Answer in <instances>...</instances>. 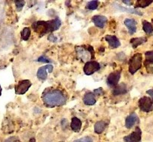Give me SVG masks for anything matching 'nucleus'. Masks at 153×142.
Masks as SVG:
<instances>
[{
    "label": "nucleus",
    "instance_id": "5",
    "mask_svg": "<svg viewBox=\"0 0 153 142\" xmlns=\"http://www.w3.org/2000/svg\"><path fill=\"white\" fill-rule=\"evenodd\" d=\"M31 86V83L28 80H20L15 86V93L16 95H24Z\"/></svg>",
    "mask_w": 153,
    "mask_h": 142
},
{
    "label": "nucleus",
    "instance_id": "32",
    "mask_svg": "<svg viewBox=\"0 0 153 142\" xmlns=\"http://www.w3.org/2000/svg\"><path fill=\"white\" fill-rule=\"evenodd\" d=\"M123 2L125 3V4H128V5H131V4H132V1H127V0H126V1H123Z\"/></svg>",
    "mask_w": 153,
    "mask_h": 142
},
{
    "label": "nucleus",
    "instance_id": "22",
    "mask_svg": "<svg viewBox=\"0 0 153 142\" xmlns=\"http://www.w3.org/2000/svg\"><path fill=\"white\" fill-rule=\"evenodd\" d=\"M153 1H149V0H137L136 2L135 7H146L152 4Z\"/></svg>",
    "mask_w": 153,
    "mask_h": 142
},
{
    "label": "nucleus",
    "instance_id": "6",
    "mask_svg": "<svg viewBox=\"0 0 153 142\" xmlns=\"http://www.w3.org/2000/svg\"><path fill=\"white\" fill-rule=\"evenodd\" d=\"M100 69V65L99 63L96 61H89L85 63L84 66V72L87 75H91L96 71H99Z\"/></svg>",
    "mask_w": 153,
    "mask_h": 142
},
{
    "label": "nucleus",
    "instance_id": "30",
    "mask_svg": "<svg viewBox=\"0 0 153 142\" xmlns=\"http://www.w3.org/2000/svg\"><path fill=\"white\" fill-rule=\"evenodd\" d=\"M146 93L149 94V95H150V97L152 98V101L153 103V89H149V90L146 91Z\"/></svg>",
    "mask_w": 153,
    "mask_h": 142
},
{
    "label": "nucleus",
    "instance_id": "7",
    "mask_svg": "<svg viewBox=\"0 0 153 142\" xmlns=\"http://www.w3.org/2000/svg\"><path fill=\"white\" fill-rule=\"evenodd\" d=\"M121 76V71H116L114 72L111 73L108 75L107 78V83L109 86H117L118 83H119L120 80Z\"/></svg>",
    "mask_w": 153,
    "mask_h": 142
},
{
    "label": "nucleus",
    "instance_id": "27",
    "mask_svg": "<svg viewBox=\"0 0 153 142\" xmlns=\"http://www.w3.org/2000/svg\"><path fill=\"white\" fill-rule=\"evenodd\" d=\"M94 92L95 95H102L104 94V91H103V89H102V88H99V89H95Z\"/></svg>",
    "mask_w": 153,
    "mask_h": 142
},
{
    "label": "nucleus",
    "instance_id": "29",
    "mask_svg": "<svg viewBox=\"0 0 153 142\" xmlns=\"http://www.w3.org/2000/svg\"><path fill=\"white\" fill-rule=\"evenodd\" d=\"M48 39H49V41H51V42H56L57 40H58V39H57V37H55L54 35H49V38Z\"/></svg>",
    "mask_w": 153,
    "mask_h": 142
},
{
    "label": "nucleus",
    "instance_id": "13",
    "mask_svg": "<svg viewBox=\"0 0 153 142\" xmlns=\"http://www.w3.org/2000/svg\"><path fill=\"white\" fill-rule=\"evenodd\" d=\"M137 122H138V117L135 113H131L126 119V127L131 129Z\"/></svg>",
    "mask_w": 153,
    "mask_h": 142
},
{
    "label": "nucleus",
    "instance_id": "24",
    "mask_svg": "<svg viewBox=\"0 0 153 142\" xmlns=\"http://www.w3.org/2000/svg\"><path fill=\"white\" fill-rule=\"evenodd\" d=\"M99 1H91L87 4L86 7L89 10H96L98 7Z\"/></svg>",
    "mask_w": 153,
    "mask_h": 142
},
{
    "label": "nucleus",
    "instance_id": "4",
    "mask_svg": "<svg viewBox=\"0 0 153 142\" xmlns=\"http://www.w3.org/2000/svg\"><path fill=\"white\" fill-rule=\"evenodd\" d=\"M139 108L141 111L149 113L153 110V103L151 98L148 97H143L138 101Z\"/></svg>",
    "mask_w": 153,
    "mask_h": 142
},
{
    "label": "nucleus",
    "instance_id": "3",
    "mask_svg": "<svg viewBox=\"0 0 153 142\" xmlns=\"http://www.w3.org/2000/svg\"><path fill=\"white\" fill-rule=\"evenodd\" d=\"M142 55L137 53L130 59L128 63V71L131 74H134L141 68L142 66Z\"/></svg>",
    "mask_w": 153,
    "mask_h": 142
},
{
    "label": "nucleus",
    "instance_id": "25",
    "mask_svg": "<svg viewBox=\"0 0 153 142\" xmlns=\"http://www.w3.org/2000/svg\"><path fill=\"white\" fill-rule=\"evenodd\" d=\"M14 3L16 4V10L18 11H20L22 7H24V5H25V1H15Z\"/></svg>",
    "mask_w": 153,
    "mask_h": 142
},
{
    "label": "nucleus",
    "instance_id": "10",
    "mask_svg": "<svg viewBox=\"0 0 153 142\" xmlns=\"http://www.w3.org/2000/svg\"><path fill=\"white\" fill-rule=\"evenodd\" d=\"M124 24L127 27L128 31V34L132 35L137 31V22L134 19H126L124 21Z\"/></svg>",
    "mask_w": 153,
    "mask_h": 142
},
{
    "label": "nucleus",
    "instance_id": "34",
    "mask_svg": "<svg viewBox=\"0 0 153 142\" xmlns=\"http://www.w3.org/2000/svg\"><path fill=\"white\" fill-rule=\"evenodd\" d=\"M152 22H153V19H152Z\"/></svg>",
    "mask_w": 153,
    "mask_h": 142
},
{
    "label": "nucleus",
    "instance_id": "8",
    "mask_svg": "<svg viewBox=\"0 0 153 142\" xmlns=\"http://www.w3.org/2000/svg\"><path fill=\"white\" fill-rule=\"evenodd\" d=\"M141 130L139 127H137L135 130L130 135L124 137L125 142H140L141 141Z\"/></svg>",
    "mask_w": 153,
    "mask_h": 142
},
{
    "label": "nucleus",
    "instance_id": "1",
    "mask_svg": "<svg viewBox=\"0 0 153 142\" xmlns=\"http://www.w3.org/2000/svg\"><path fill=\"white\" fill-rule=\"evenodd\" d=\"M42 99L44 105L49 108L64 105L67 101L64 93L60 90L47 91L43 94Z\"/></svg>",
    "mask_w": 153,
    "mask_h": 142
},
{
    "label": "nucleus",
    "instance_id": "14",
    "mask_svg": "<svg viewBox=\"0 0 153 142\" xmlns=\"http://www.w3.org/2000/svg\"><path fill=\"white\" fill-rule=\"evenodd\" d=\"M83 102L85 105L88 106H92L94 105L97 102L96 101V98L94 97V95L91 92H88L85 95L83 98Z\"/></svg>",
    "mask_w": 153,
    "mask_h": 142
},
{
    "label": "nucleus",
    "instance_id": "9",
    "mask_svg": "<svg viewBox=\"0 0 153 142\" xmlns=\"http://www.w3.org/2000/svg\"><path fill=\"white\" fill-rule=\"evenodd\" d=\"M47 71H49V73H52L53 71V65H46L40 67L37 73V77H38V79L41 80H46L47 78Z\"/></svg>",
    "mask_w": 153,
    "mask_h": 142
},
{
    "label": "nucleus",
    "instance_id": "20",
    "mask_svg": "<svg viewBox=\"0 0 153 142\" xmlns=\"http://www.w3.org/2000/svg\"><path fill=\"white\" fill-rule=\"evenodd\" d=\"M143 29L145 31V33L147 34H151L153 33V26L152 24L146 21L143 22Z\"/></svg>",
    "mask_w": 153,
    "mask_h": 142
},
{
    "label": "nucleus",
    "instance_id": "19",
    "mask_svg": "<svg viewBox=\"0 0 153 142\" xmlns=\"http://www.w3.org/2000/svg\"><path fill=\"white\" fill-rule=\"evenodd\" d=\"M116 7H117V10H121V11L128 12V13H134V14L139 15V16H142V15H143V13H142L141 12L139 11V10H136V9L126 8V7H121V6H119V5H117Z\"/></svg>",
    "mask_w": 153,
    "mask_h": 142
},
{
    "label": "nucleus",
    "instance_id": "12",
    "mask_svg": "<svg viewBox=\"0 0 153 142\" xmlns=\"http://www.w3.org/2000/svg\"><path fill=\"white\" fill-rule=\"evenodd\" d=\"M93 22L95 24V25L97 27L100 28H103L105 25L106 22H107L108 19L107 17L104 16H100V15H97V16H94L92 19Z\"/></svg>",
    "mask_w": 153,
    "mask_h": 142
},
{
    "label": "nucleus",
    "instance_id": "28",
    "mask_svg": "<svg viewBox=\"0 0 153 142\" xmlns=\"http://www.w3.org/2000/svg\"><path fill=\"white\" fill-rule=\"evenodd\" d=\"M37 61H38V62H40V63H49V60H48L47 58L45 57L44 56L40 57L38 58V60H37Z\"/></svg>",
    "mask_w": 153,
    "mask_h": 142
},
{
    "label": "nucleus",
    "instance_id": "15",
    "mask_svg": "<svg viewBox=\"0 0 153 142\" xmlns=\"http://www.w3.org/2000/svg\"><path fill=\"white\" fill-rule=\"evenodd\" d=\"M127 92V86L124 83H120L118 86H117L113 90V95L115 96L120 95H124Z\"/></svg>",
    "mask_w": 153,
    "mask_h": 142
},
{
    "label": "nucleus",
    "instance_id": "26",
    "mask_svg": "<svg viewBox=\"0 0 153 142\" xmlns=\"http://www.w3.org/2000/svg\"><path fill=\"white\" fill-rule=\"evenodd\" d=\"M73 142H94L93 141V139L89 136H86V137H83L82 138H79V139L76 140Z\"/></svg>",
    "mask_w": 153,
    "mask_h": 142
},
{
    "label": "nucleus",
    "instance_id": "33",
    "mask_svg": "<svg viewBox=\"0 0 153 142\" xmlns=\"http://www.w3.org/2000/svg\"><path fill=\"white\" fill-rule=\"evenodd\" d=\"M1 91H2V89H1V85H0V96H1Z\"/></svg>",
    "mask_w": 153,
    "mask_h": 142
},
{
    "label": "nucleus",
    "instance_id": "11",
    "mask_svg": "<svg viewBox=\"0 0 153 142\" xmlns=\"http://www.w3.org/2000/svg\"><path fill=\"white\" fill-rule=\"evenodd\" d=\"M105 40L108 43L109 46H110L111 49H117V48H118L119 46H120L121 45L119 39L117 37H115V36L106 35Z\"/></svg>",
    "mask_w": 153,
    "mask_h": 142
},
{
    "label": "nucleus",
    "instance_id": "2",
    "mask_svg": "<svg viewBox=\"0 0 153 142\" xmlns=\"http://www.w3.org/2000/svg\"><path fill=\"white\" fill-rule=\"evenodd\" d=\"M61 22L59 18L50 21H37L32 24V28L36 33L43 36L49 32H52L61 27Z\"/></svg>",
    "mask_w": 153,
    "mask_h": 142
},
{
    "label": "nucleus",
    "instance_id": "18",
    "mask_svg": "<svg viewBox=\"0 0 153 142\" xmlns=\"http://www.w3.org/2000/svg\"><path fill=\"white\" fill-rule=\"evenodd\" d=\"M146 40H147V39L146 37H138V38L131 39L130 40V43H131L134 49H136V48L138 47L139 46L142 45L143 43H146Z\"/></svg>",
    "mask_w": 153,
    "mask_h": 142
},
{
    "label": "nucleus",
    "instance_id": "21",
    "mask_svg": "<svg viewBox=\"0 0 153 142\" xmlns=\"http://www.w3.org/2000/svg\"><path fill=\"white\" fill-rule=\"evenodd\" d=\"M30 35H31V30L29 28H24L23 30L21 31V38L25 41L29 39Z\"/></svg>",
    "mask_w": 153,
    "mask_h": 142
},
{
    "label": "nucleus",
    "instance_id": "23",
    "mask_svg": "<svg viewBox=\"0 0 153 142\" xmlns=\"http://www.w3.org/2000/svg\"><path fill=\"white\" fill-rule=\"evenodd\" d=\"M145 57H146V63L149 64H153V51L146 52L145 53Z\"/></svg>",
    "mask_w": 153,
    "mask_h": 142
},
{
    "label": "nucleus",
    "instance_id": "17",
    "mask_svg": "<svg viewBox=\"0 0 153 142\" xmlns=\"http://www.w3.org/2000/svg\"><path fill=\"white\" fill-rule=\"evenodd\" d=\"M107 125V123H105V122L103 121H97V123L95 124V126H94V131H95L96 133L101 134L102 132L105 129Z\"/></svg>",
    "mask_w": 153,
    "mask_h": 142
},
{
    "label": "nucleus",
    "instance_id": "31",
    "mask_svg": "<svg viewBox=\"0 0 153 142\" xmlns=\"http://www.w3.org/2000/svg\"><path fill=\"white\" fill-rule=\"evenodd\" d=\"M4 142H16V139L15 138H10L6 140Z\"/></svg>",
    "mask_w": 153,
    "mask_h": 142
},
{
    "label": "nucleus",
    "instance_id": "16",
    "mask_svg": "<svg viewBox=\"0 0 153 142\" xmlns=\"http://www.w3.org/2000/svg\"><path fill=\"white\" fill-rule=\"evenodd\" d=\"M82 121H80V119H79L76 117H73L72 118L71 121V126L72 129H73L74 132H79L81 130V128H82Z\"/></svg>",
    "mask_w": 153,
    "mask_h": 142
}]
</instances>
